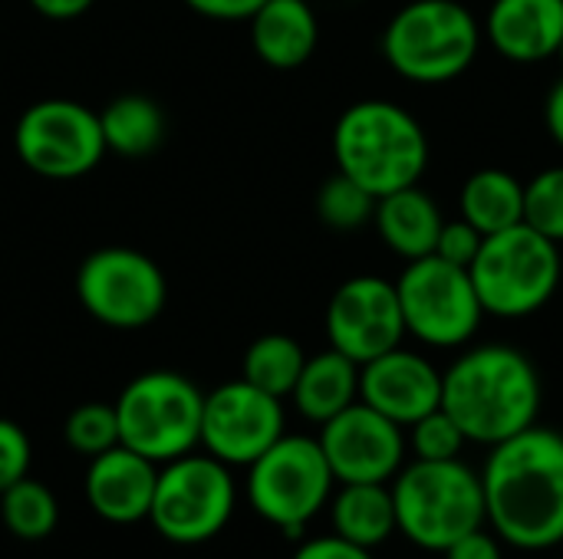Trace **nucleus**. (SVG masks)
Instances as JSON below:
<instances>
[{
    "instance_id": "obj_13",
    "label": "nucleus",
    "mask_w": 563,
    "mask_h": 559,
    "mask_svg": "<svg viewBox=\"0 0 563 559\" xmlns=\"http://www.w3.org/2000/svg\"><path fill=\"white\" fill-rule=\"evenodd\" d=\"M284 435V399L267 395L247 379L224 382L205 395L201 445L221 465L247 468Z\"/></svg>"
},
{
    "instance_id": "obj_3",
    "label": "nucleus",
    "mask_w": 563,
    "mask_h": 559,
    "mask_svg": "<svg viewBox=\"0 0 563 559\" xmlns=\"http://www.w3.org/2000/svg\"><path fill=\"white\" fill-rule=\"evenodd\" d=\"M336 171L383 198L419 185L429 165V138L419 119L389 99H363L343 109L333 128Z\"/></svg>"
},
{
    "instance_id": "obj_37",
    "label": "nucleus",
    "mask_w": 563,
    "mask_h": 559,
    "mask_svg": "<svg viewBox=\"0 0 563 559\" xmlns=\"http://www.w3.org/2000/svg\"><path fill=\"white\" fill-rule=\"evenodd\" d=\"M544 122H548V132L551 138L563 148V76L554 82V89L548 92V102H544Z\"/></svg>"
},
{
    "instance_id": "obj_4",
    "label": "nucleus",
    "mask_w": 563,
    "mask_h": 559,
    "mask_svg": "<svg viewBox=\"0 0 563 559\" xmlns=\"http://www.w3.org/2000/svg\"><path fill=\"white\" fill-rule=\"evenodd\" d=\"M399 534L429 554H445L465 534L485 527L482 474L462 458L455 461H412L393 481Z\"/></svg>"
},
{
    "instance_id": "obj_28",
    "label": "nucleus",
    "mask_w": 563,
    "mask_h": 559,
    "mask_svg": "<svg viewBox=\"0 0 563 559\" xmlns=\"http://www.w3.org/2000/svg\"><path fill=\"white\" fill-rule=\"evenodd\" d=\"M63 438L76 455L96 458L119 441V418H115V405L106 402H86L79 409L69 412L66 425H63Z\"/></svg>"
},
{
    "instance_id": "obj_33",
    "label": "nucleus",
    "mask_w": 563,
    "mask_h": 559,
    "mask_svg": "<svg viewBox=\"0 0 563 559\" xmlns=\"http://www.w3.org/2000/svg\"><path fill=\"white\" fill-rule=\"evenodd\" d=\"M290 559H373V550L356 547V544H350V540L330 534V537L303 540V544L294 550V557Z\"/></svg>"
},
{
    "instance_id": "obj_30",
    "label": "nucleus",
    "mask_w": 563,
    "mask_h": 559,
    "mask_svg": "<svg viewBox=\"0 0 563 559\" xmlns=\"http://www.w3.org/2000/svg\"><path fill=\"white\" fill-rule=\"evenodd\" d=\"M409 445L419 461H455L462 458V448L468 445V438L459 428V422L439 405L435 412L409 425Z\"/></svg>"
},
{
    "instance_id": "obj_2",
    "label": "nucleus",
    "mask_w": 563,
    "mask_h": 559,
    "mask_svg": "<svg viewBox=\"0 0 563 559\" xmlns=\"http://www.w3.org/2000/svg\"><path fill=\"white\" fill-rule=\"evenodd\" d=\"M541 402L538 366L508 343L472 346L442 372V409L468 441L485 448L538 425Z\"/></svg>"
},
{
    "instance_id": "obj_27",
    "label": "nucleus",
    "mask_w": 563,
    "mask_h": 559,
    "mask_svg": "<svg viewBox=\"0 0 563 559\" xmlns=\"http://www.w3.org/2000/svg\"><path fill=\"white\" fill-rule=\"evenodd\" d=\"M376 201V194H369L363 185L336 171L317 191V217L333 231H356L373 221Z\"/></svg>"
},
{
    "instance_id": "obj_10",
    "label": "nucleus",
    "mask_w": 563,
    "mask_h": 559,
    "mask_svg": "<svg viewBox=\"0 0 563 559\" xmlns=\"http://www.w3.org/2000/svg\"><path fill=\"white\" fill-rule=\"evenodd\" d=\"M406 336L432 349H462L475 339L485 306L465 267H452L435 254L409 260L396 280Z\"/></svg>"
},
{
    "instance_id": "obj_29",
    "label": "nucleus",
    "mask_w": 563,
    "mask_h": 559,
    "mask_svg": "<svg viewBox=\"0 0 563 559\" xmlns=\"http://www.w3.org/2000/svg\"><path fill=\"white\" fill-rule=\"evenodd\" d=\"M525 224L563 244V165L544 168L525 185Z\"/></svg>"
},
{
    "instance_id": "obj_38",
    "label": "nucleus",
    "mask_w": 563,
    "mask_h": 559,
    "mask_svg": "<svg viewBox=\"0 0 563 559\" xmlns=\"http://www.w3.org/2000/svg\"><path fill=\"white\" fill-rule=\"evenodd\" d=\"M558 59H561V63H563V40H561V49H558Z\"/></svg>"
},
{
    "instance_id": "obj_7",
    "label": "nucleus",
    "mask_w": 563,
    "mask_h": 559,
    "mask_svg": "<svg viewBox=\"0 0 563 559\" xmlns=\"http://www.w3.org/2000/svg\"><path fill=\"white\" fill-rule=\"evenodd\" d=\"M201 389L172 369L135 376L115 399L119 441L155 465L191 455L201 445Z\"/></svg>"
},
{
    "instance_id": "obj_9",
    "label": "nucleus",
    "mask_w": 563,
    "mask_h": 559,
    "mask_svg": "<svg viewBox=\"0 0 563 559\" xmlns=\"http://www.w3.org/2000/svg\"><path fill=\"white\" fill-rule=\"evenodd\" d=\"M231 468L211 455H181L158 468L152 497V527L178 547H195L218 537L234 514Z\"/></svg>"
},
{
    "instance_id": "obj_17",
    "label": "nucleus",
    "mask_w": 563,
    "mask_h": 559,
    "mask_svg": "<svg viewBox=\"0 0 563 559\" xmlns=\"http://www.w3.org/2000/svg\"><path fill=\"white\" fill-rule=\"evenodd\" d=\"M155 484H158V465L125 445H115L89 458L86 501L96 511V517H102L106 524L129 527L148 521Z\"/></svg>"
},
{
    "instance_id": "obj_8",
    "label": "nucleus",
    "mask_w": 563,
    "mask_h": 559,
    "mask_svg": "<svg viewBox=\"0 0 563 559\" xmlns=\"http://www.w3.org/2000/svg\"><path fill=\"white\" fill-rule=\"evenodd\" d=\"M333 471L323 458L317 438L307 435H280L257 461L247 465V501L290 540L303 534V527L330 504Z\"/></svg>"
},
{
    "instance_id": "obj_12",
    "label": "nucleus",
    "mask_w": 563,
    "mask_h": 559,
    "mask_svg": "<svg viewBox=\"0 0 563 559\" xmlns=\"http://www.w3.org/2000/svg\"><path fill=\"white\" fill-rule=\"evenodd\" d=\"M13 145L30 171L56 181L92 171L106 155L99 112L73 99L33 102L13 128Z\"/></svg>"
},
{
    "instance_id": "obj_32",
    "label": "nucleus",
    "mask_w": 563,
    "mask_h": 559,
    "mask_svg": "<svg viewBox=\"0 0 563 559\" xmlns=\"http://www.w3.org/2000/svg\"><path fill=\"white\" fill-rule=\"evenodd\" d=\"M30 458H33V448H30L26 432L16 422L0 418V494L20 478H26Z\"/></svg>"
},
{
    "instance_id": "obj_14",
    "label": "nucleus",
    "mask_w": 563,
    "mask_h": 559,
    "mask_svg": "<svg viewBox=\"0 0 563 559\" xmlns=\"http://www.w3.org/2000/svg\"><path fill=\"white\" fill-rule=\"evenodd\" d=\"M317 441L340 484H389L406 465L409 448L402 425L366 402H353L323 422Z\"/></svg>"
},
{
    "instance_id": "obj_35",
    "label": "nucleus",
    "mask_w": 563,
    "mask_h": 559,
    "mask_svg": "<svg viewBox=\"0 0 563 559\" xmlns=\"http://www.w3.org/2000/svg\"><path fill=\"white\" fill-rule=\"evenodd\" d=\"M185 3L211 20H251L267 0H185Z\"/></svg>"
},
{
    "instance_id": "obj_5",
    "label": "nucleus",
    "mask_w": 563,
    "mask_h": 559,
    "mask_svg": "<svg viewBox=\"0 0 563 559\" xmlns=\"http://www.w3.org/2000/svg\"><path fill=\"white\" fill-rule=\"evenodd\" d=\"M482 23L462 0H412L383 30L386 63L409 82L459 79L482 49Z\"/></svg>"
},
{
    "instance_id": "obj_1",
    "label": "nucleus",
    "mask_w": 563,
    "mask_h": 559,
    "mask_svg": "<svg viewBox=\"0 0 563 559\" xmlns=\"http://www.w3.org/2000/svg\"><path fill=\"white\" fill-rule=\"evenodd\" d=\"M482 474L485 527L525 554L563 544V435L531 425L492 448Z\"/></svg>"
},
{
    "instance_id": "obj_20",
    "label": "nucleus",
    "mask_w": 563,
    "mask_h": 559,
    "mask_svg": "<svg viewBox=\"0 0 563 559\" xmlns=\"http://www.w3.org/2000/svg\"><path fill=\"white\" fill-rule=\"evenodd\" d=\"M373 224H376L383 244L409 264V260L429 257L435 250L445 214L429 191H422L419 185H409V188H399L376 201Z\"/></svg>"
},
{
    "instance_id": "obj_34",
    "label": "nucleus",
    "mask_w": 563,
    "mask_h": 559,
    "mask_svg": "<svg viewBox=\"0 0 563 559\" xmlns=\"http://www.w3.org/2000/svg\"><path fill=\"white\" fill-rule=\"evenodd\" d=\"M442 557L445 559H505V554H501V540H498L492 530L478 527V530L465 534L462 540H455Z\"/></svg>"
},
{
    "instance_id": "obj_36",
    "label": "nucleus",
    "mask_w": 563,
    "mask_h": 559,
    "mask_svg": "<svg viewBox=\"0 0 563 559\" xmlns=\"http://www.w3.org/2000/svg\"><path fill=\"white\" fill-rule=\"evenodd\" d=\"M36 13L49 16V20H73L79 13H86L96 0H30Z\"/></svg>"
},
{
    "instance_id": "obj_18",
    "label": "nucleus",
    "mask_w": 563,
    "mask_h": 559,
    "mask_svg": "<svg viewBox=\"0 0 563 559\" xmlns=\"http://www.w3.org/2000/svg\"><path fill=\"white\" fill-rule=\"evenodd\" d=\"M482 33L508 63H544L561 49L563 0H495Z\"/></svg>"
},
{
    "instance_id": "obj_24",
    "label": "nucleus",
    "mask_w": 563,
    "mask_h": 559,
    "mask_svg": "<svg viewBox=\"0 0 563 559\" xmlns=\"http://www.w3.org/2000/svg\"><path fill=\"white\" fill-rule=\"evenodd\" d=\"M106 152L122 158H142L165 138V112L148 96H119L99 112Z\"/></svg>"
},
{
    "instance_id": "obj_25",
    "label": "nucleus",
    "mask_w": 563,
    "mask_h": 559,
    "mask_svg": "<svg viewBox=\"0 0 563 559\" xmlns=\"http://www.w3.org/2000/svg\"><path fill=\"white\" fill-rule=\"evenodd\" d=\"M303 349L294 336L284 333H267L261 339H254L244 353V376L251 385L264 389L267 395L277 399H290L300 372H303Z\"/></svg>"
},
{
    "instance_id": "obj_16",
    "label": "nucleus",
    "mask_w": 563,
    "mask_h": 559,
    "mask_svg": "<svg viewBox=\"0 0 563 559\" xmlns=\"http://www.w3.org/2000/svg\"><path fill=\"white\" fill-rule=\"evenodd\" d=\"M360 402L409 428L442 405V372L422 353L396 346L360 366Z\"/></svg>"
},
{
    "instance_id": "obj_6",
    "label": "nucleus",
    "mask_w": 563,
    "mask_h": 559,
    "mask_svg": "<svg viewBox=\"0 0 563 559\" xmlns=\"http://www.w3.org/2000/svg\"><path fill=\"white\" fill-rule=\"evenodd\" d=\"M561 244L525 221L488 234L468 267L485 316L498 320H525L544 310L561 287Z\"/></svg>"
},
{
    "instance_id": "obj_11",
    "label": "nucleus",
    "mask_w": 563,
    "mask_h": 559,
    "mask_svg": "<svg viewBox=\"0 0 563 559\" xmlns=\"http://www.w3.org/2000/svg\"><path fill=\"white\" fill-rule=\"evenodd\" d=\"M76 297L82 310L112 329H142L165 310L162 267L132 247H102L79 264Z\"/></svg>"
},
{
    "instance_id": "obj_26",
    "label": "nucleus",
    "mask_w": 563,
    "mask_h": 559,
    "mask_svg": "<svg viewBox=\"0 0 563 559\" xmlns=\"http://www.w3.org/2000/svg\"><path fill=\"white\" fill-rule=\"evenodd\" d=\"M0 521L20 540H43L56 530L59 504L46 484L26 474L0 494Z\"/></svg>"
},
{
    "instance_id": "obj_23",
    "label": "nucleus",
    "mask_w": 563,
    "mask_h": 559,
    "mask_svg": "<svg viewBox=\"0 0 563 559\" xmlns=\"http://www.w3.org/2000/svg\"><path fill=\"white\" fill-rule=\"evenodd\" d=\"M459 214L485 237L515 227L525 221V181L505 168H482L462 185Z\"/></svg>"
},
{
    "instance_id": "obj_15",
    "label": "nucleus",
    "mask_w": 563,
    "mask_h": 559,
    "mask_svg": "<svg viewBox=\"0 0 563 559\" xmlns=\"http://www.w3.org/2000/svg\"><path fill=\"white\" fill-rule=\"evenodd\" d=\"M327 339L353 362H369L406 339L396 283L363 273L336 287L327 303Z\"/></svg>"
},
{
    "instance_id": "obj_22",
    "label": "nucleus",
    "mask_w": 563,
    "mask_h": 559,
    "mask_svg": "<svg viewBox=\"0 0 563 559\" xmlns=\"http://www.w3.org/2000/svg\"><path fill=\"white\" fill-rule=\"evenodd\" d=\"M330 517L336 537L366 550H376L399 534L389 484H343L330 501Z\"/></svg>"
},
{
    "instance_id": "obj_21",
    "label": "nucleus",
    "mask_w": 563,
    "mask_h": 559,
    "mask_svg": "<svg viewBox=\"0 0 563 559\" xmlns=\"http://www.w3.org/2000/svg\"><path fill=\"white\" fill-rule=\"evenodd\" d=\"M290 399L307 422H330L333 415L360 402V362L336 353L333 346L327 353L307 356Z\"/></svg>"
},
{
    "instance_id": "obj_19",
    "label": "nucleus",
    "mask_w": 563,
    "mask_h": 559,
    "mask_svg": "<svg viewBox=\"0 0 563 559\" xmlns=\"http://www.w3.org/2000/svg\"><path fill=\"white\" fill-rule=\"evenodd\" d=\"M320 40L317 13L307 0H267L251 16V46L274 69L303 66Z\"/></svg>"
},
{
    "instance_id": "obj_31",
    "label": "nucleus",
    "mask_w": 563,
    "mask_h": 559,
    "mask_svg": "<svg viewBox=\"0 0 563 559\" xmlns=\"http://www.w3.org/2000/svg\"><path fill=\"white\" fill-rule=\"evenodd\" d=\"M482 244H485V234L459 214L455 221H445V224H442L432 254H435L439 260L452 264V267H465V270H468V267L475 264Z\"/></svg>"
}]
</instances>
